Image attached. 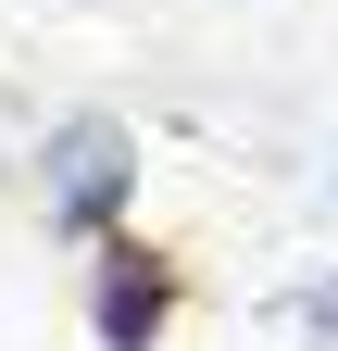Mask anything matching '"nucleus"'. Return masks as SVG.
Instances as JSON below:
<instances>
[{
    "label": "nucleus",
    "instance_id": "1",
    "mask_svg": "<svg viewBox=\"0 0 338 351\" xmlns=\"http://www.w3.org/2000/svg\"><path fill=\"white\" fill-rule=\"evenodd\" d=\"M38 201H51V239L63 251H101L125 213H138V125L63 113L51 138H38Z\"/></svg>",
    "mask_w": 338,
    "mask_h": 351
},
{
    "label": "nucleus",
    "instance_id": "2",
    "mask_svg": "<svg viewBox=\"0 0 338 351\" xmlns=\"http://www.w3.org/2000/svg\"><path fill=\"white\" fill-rule=\"evenodd\" d=\"M176 301H188L176 251H151L138 226H113V239H101V263H88V339H101V351H163Z\"/></svg>",
    "mask_w": 338,
    "mask_h": 351
},
{
    "label": "nucleus",
    "instance_id": "3",
    "mask_svg": "<svg viewBox=\"0 0 338 351\" xmlns=\"http://www.w3.org/2000/svg\"><path fill=\"white\" fill-rule=\"evenodd\" d=\"M276 314H288V326H301L313 351H338V276H313V289H288V301H276Z\"/></svg>",
    "mask_w": 338,
    "mask_h": 351
}]
</instances>
